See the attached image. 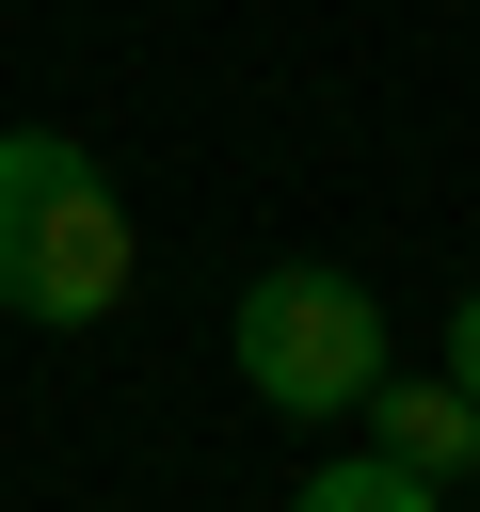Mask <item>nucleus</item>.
Wrapping results in <instances>:
<instances>
[{"instance_id": "f257e3e1", "label": "nucleus", "mask_w": 480, "mask_h": 512, "mask_svg": "<svg viewBox=\"0 0 480 512\" xmlns=\"http://www.w3.org/2000/svg\"><path fill=\"white\" fill-rule=\"evenodd\" d=\"M128 272H144V240H128V192L96 176V144L0 128V304L32 336H80L128 304Z\"/></svg>"}, {"instance_id": "f03ea898", "label": "nucleus", "mask_w": 480, "mask_h": 512, "mask_svg": "<svg viewBox=\"0 0 480 512\" xmlns=\"http://www.w3.org/2000/svg\"><path fill=\"white\" fill-rule=\"evenodd\" d=\"M224 352H240V384H256L272 416H352V400H368V368H384V304H368V272L288 256V272H256V288H240Z\"/></svg>"}, {"instance_id": "7ed1b4c3", "label": "nucleus", "mask_w": 480, "mask_h": 512, "mask_svg": "<svg viewBox=\"0 0 480 512\" xmlns=\"http://www.w3.org/2000/svg\"><path fill=\"white\" fill-rule=\"evenodd\" d=\"M352 416H368V448H400L416 480H464V464H480V400H464L448 368H368Z\"/></svg>"}, {"instance_id": "20e7f679", "label": "nucleus", "mask_w": 480, "mask_h": 512, "mask_svg": "<svg viewBox=\"0 0 480 512\" xmlns=\"http://www.w3.org/2000/svg\"><path fill=\"white\" fill-rule=\"evenodd\" d=\"M288 512H448V480H416L400 448H352V464H320Z\"/></svg>"}, {"instance_id": "39448f33", "label": "nucleus", "mask_w": 480, "mask_h": 512, "mask_svg": "<svg viewBox=\"0 0 480 512\" xmlns=\"http://www.w3.org/2000/svg\"><path fill=\"white\" fill-rule=\"evenodd\" d=\"M448 384H464V400H480V288H464V304H448Z\"/></svg>"}]
</instances>
